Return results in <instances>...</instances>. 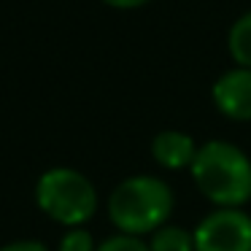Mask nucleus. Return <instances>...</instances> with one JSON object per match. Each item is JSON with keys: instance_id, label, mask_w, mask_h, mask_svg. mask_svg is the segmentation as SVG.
<instances>
[{"instance_id": "obj_1", "label": "nucleus", "mask_w": 251, "mask_h": 251, "mask_svg": "<svg viewBox=\"0 0 251 251\" xmlns=\"http://www.w3.org/2000/svg\"><path fill=\"white\" fill-rule=\"evenodd\" d=\"M200 195L216 208H243L251 200V159L229 141H208L197 146L189 168Z\"/></svg>"}, {"instance_id": "obj_2", "label": "nucleus", "mask_w": 251, "mask_h": 251, "mask_svg": "<svg viewBox=\"0 0 251 251\" xmlns=\"http://www.w3.org/2000/svg\"><path fill=\"white\" fill-rule=\"evenodd\" d=\"M173 189L157 176H130L108 195V219L122 235H151L173 213Z\"/></svg>"}, {"instance_id": "obj_3", "label": "nucleus", "mask_w": 251, "mask_h": 251, "mask_svg": "<svg viewBox=\"0 0 251 251\" xmlns=\"http://www.w3.org/2000/svg\"><path fill=\"white\" fill-rule=\"evenodd\" d=\"M35 205L62 227H84L98 213V189L76 168H49L35 184Z\"/></svg>"}, {"instance_id": "obj_4", "label": "nucleus", "mask_w": 251, "mask_h": 251, "mask_svg": "<svg viewBox=\"0 0 251 251\" xmlns=\"http://www.w3.org/2000/svg\"><path fill=\"white\" fill-rule=\"evenodd\" d=\"M192 235L195 251H251V213L243 208H213Z\"/></svg>"}, {"instance_id": "obj_5", "label": "nucleus", "mask_w": 251, "mask_h": 251, "mask_svg": "<svg viewBox=\"0 0 251 251\" xmlns=\"http://www.w3.org/2000/svg\"><path fill=\"white\" fill-rule=\"evenodd\" d=\"M213 105L232 122H251V68H232L211 87Z\"/></svg>"}, {"instance_id": "obj_6", "label": "nucleus", "mask_w": 251, "mask_h": 251, "mask_svg": "<svg viewBox=\"0 0 251 251\" xmlns=\"http://www.w3.org/2000/svg\"><path fill=\"white\" fill-rule=\"evenodd\" d=\"M197 154V143L192 135L181 130H162L151 141V157L165 170H186L192 168Z\"/></svg>"}, {"instance_id": "obj_7", "label": "nucleus", "mask_w": 251, "mask_h": 251, "mask_svg": "<svg viewBox=\"0 0 251 251\" xmlns=\"http://www.w3.org/2000/svg\"><path fill=\"white\" fill-rule=\"evenodd\" d=\"M151 251H195V235L178 224H162L151 232L149 240Z\"/></svg>"}, {"instance_id": "obj_8", "label": "nucleus", "mask_w": 251, "mask_h": 251, "mask_svg": "<svg viewBox=\"0 0 251 251\" xmlns=\"http://www.w3.org/2000/svg\"><path fill=\"white\" fill-rule=\"evenodd\" d=\"M227 49H229V57L235 60V65L251 68V11L243 14V17L229 27Z\"/></svg>"}, {"instance_id": "obj_9", "label": "nucleus", "mask_w": 251, "mask_h": 251, "mask_svg": "<svg viewBox=\"0 0 251 251\" xmlns=\"http://www.w3.org/2000/svg\"><path fill=\"white\" fill-rule=\"evenodd\" d=\"M57 251H98V243H95L89 229L71 227L62 232L60 243H57Z\"/></svg>"}, {"instance_id": "obj_10", "label": "nucleus", "mask_w": 251, "mask_h": 251, "mask_svg": "<svg viewBox=\"0 0 251 251\" xmlns=\"http://www.w3.org/2000/svg\"><path fill=\"white\" fill-rule=\"evenodd\" d=\"M98 251H151L149 243L143 238H135V235H114V238H105L103 243L98 246Z\"/></svg>"}, {"instance_id": "obj_11", "label": "nucleus", "mask_w": 251, "mask_h": 251, "mask_svg": "<svg viewBox=\"0 0 251 251\" xmlns=\"http://www.w3.org/2000/svg\"><path fill=\"white\" fill-rule=\"evenodd\" d=\"M0 251H49V246L44 243V240H11V243L0 246Z\"/></svg>"}, {"instance_id": "obj_12", "label": "nucleus", "mask_w": 251, "mask_h": 251, "mask_svg": "<svg viewBox=\"0 0 251 251\" xmlns=\"http://www.w3.org/2000/svg\"><path fill=\"white\" fill-rule=\"evenodd\" d=\"M103 3L111 8H119V11H132V8H141L146 3H151V0H103Z\"/></svg>"}]
</instances>
